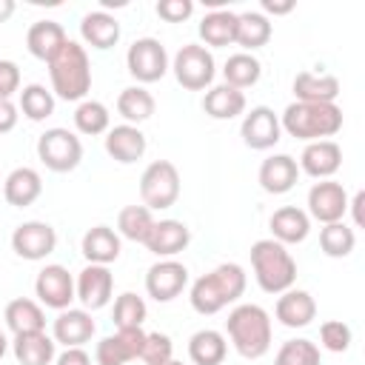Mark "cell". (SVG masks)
<instances>
[{
    "instance_id": "cell-1",
    "label": "cell",
    "mask_w": 365,
    "mask_h": 365,
    "mask_svg": "<svg viewBox=\"0 0 365 365\" xmlns=\"http://www.w3.org/2000/svg\"><path fill=\"white\" fill-rule=\"evenodd\" d=\"M245 285H248V277H245L242 265L222 262L214 271H208V274H202V277L194 279L188 299H191V308L197 314L211 317V314L222 311L225 305L237 302L245 294Z\"/></svg>"
},
{
    "instance_id": "cell-2",
    "label": "cell",
    "mask_w": 365,
    "mask_h": 365,
    "mask_svg": "<svg viewBox=\"0 0 365 365\" xmlns=\"http://www.w3.org/2000/svg\"><path fill=\"white\" fill-rule=\"evenodd\" d=\"M51 94L66 103H83L91 88V60L86 46L77 40H66L54 60H48Z\"/></svg>"
},
{
    "instance_id": "cell-3",
    "label": "cell",
    "mask_w": 365,
    "mask_h": 365,
    "mask_svg": "<svg viewBox=\"0 0 365 365\" xmlns=\"http://www.w3.org/2000/svg\"><path fill=\"white\" fill-rule=\"evenodd\" d=\"M228 339L242 359H259L271 348V317L262 305L242 302L225 319Z\"/></svg>"
},
{
    "instance_id": "cell-4",
    "label": "cell",
    "mask_w": 365,
    "mask_h": 365,
    "mask_svg": "<svg viewBox=\"0 0 365 365\" xmlns=\"http://www.w3.org/2000/svg\"><path fill=\"white\" fill-rule=\"evenodd\" d=\"M279 125L285 134L305 143L331 140L342 128V108L336 103H291L282 111Z\"/></svg>"
},
{
    "instance_id": "cell-5",
    "label": "cell",
    "mask_w": 365,
    "mask_h": 365,
    "mask_svg": "<svg viewBox=\"0 0 365 365\" xmlns=\"http://www.w3.org/2000/svg\"><path fill=\"white\" fill-rule=\"evenodd\" d=\"M251 268L265 294H282L297 282V259L277 240H257L251 245Z\"/></svg>"
},
{
    "instance_id": "cell-6",
    "label": "cell",
    "mask_w": 365,
    "mask_h": 365,
    "mask_svg": "<svg viewBox=\"0 0 365 365\" xmlns=\"http://www.w3.org/2000/svg\"><path fill=\"white\" fill-rule=\"evenodd\" d=\"M140 197L148 211L171 208L180 197V171L171 160H154L140 177Z\"/></svg>"
},
{
    "instance_id": "cell-7",
    "label": "cell",
    "mask_w": 365,
    "mask_h": 365,
    "mask_svg": "<svg viewBox=\"0 0 365 365\" xmlns=\"http://www.w3.org/2000/svg\"><path fill=\"white\" fill-rule=\"evenodd\" d=\"M37 157L40 163L48 168V171H57V174H66V171H74L83 160V143L74 131L68 128H46L40 137H37Z\"/></svg>"
},
{
    "instance_id": "cell-8",
    "label": "cell",
    "mask_w": 365,
    "mask_h": 365,
    "mask_svg": "<svg viewBox=\"0 0 365 365\" xmlns=\"http://www.w3.org/2000/svg\"><path fill=\"white\" fill-rule=\"evenodd\" d=\"M171 71L177 77V83L188 91H202V88H211L214 83V74H217V63H214V54L200 46V43H185L174 60H171Z\"/></svg>"
},
{
    "instance_id": "cell-9",
    "label": "cell",
    "mask_w": 365,
    "mask_h": 365,
    "mask_svg": "<svg viewBox=\"0 0 365 365\" xmlns=\"http://www.w3.org/2000/svg\"><path fill=\"white\" fill-rule=\"evenodd\" d=\"M125 66H128V74L137 83H157L171 68V60H168L165 46L157 37H140L128 46Z\"/></svg>"
},
{
    "instance_id": "cell-10",
    "label": "cell",
    "mask_w": 365,
    "mask_h": 365,
    "mask_svg": "<svg viewBox=\"0 0 365 365\" xmlns=\"http://www.w3.org/2000/svg\"><path fill=\"white\" fill-rule=\"evenodd\" d=\"M54 248H57V231H54L48 222H43V220L20 222V225L11 231V251H14L20 259L40 262V259H46Z\"/></svg>"
},
{
    "instance_id": "cell-11",
    "label": "cell",
    "mask_w": 365,
    "mask_h": 365,
    "mask_svg": "<svg viewBox=\"0 0 365 365\" xmlns=\"http://www.w3.org/2000/svg\"><path fill=\"white\" fill-rule=\"evenodd\" d=\"M240 137H242V143H245L248 148H254V151H268V148H274V145L282 140L279 117H277L274 108H268V106H254V108L242 117Z\"/></svg>"
},
{
    "instance_id": "cell-12",
    "label": "cell",
    "mask_w": 365,
    "mask_h": 365,
    "mask_svg": "<svg viewBox=\"0 0 365 365\" xmlns=\"http://www.w3.org/2000/svg\"><path fill=\"white\" fill-rule=\"evenodd\" d=\"M305 214L314 217L322 225L339 222L348 214V194H345L342 182H334V180L314 182L311 191H308V211Z\"/></svg>"
},
{
    "instance_id": "cell-13",
    "label": "cell",
    "mask_w": 365,
    "mask_h": 365,
    "mask_svg": "<svg viewBox=\"0 0 365 365\" xmlns=\"http://www.w3.org/2000/svg\"><path fill=\"white\" fill-rule=\"evenodd\" d=\"M34 294L37 299L46 305V308H54V311H66L71 308V302L77 299L74 297V279L68 274L66 265H46L37 279H34Z\"/></svg>"
},
{
    "instance_id": "cell-14",
    "label": "cell",
    "mask_w": 365,
    "mask_h": 365,
    "mask_svg": "<svg viewBox=\"0 0 365 365\" xmlns=\"http://www.w3.org/2000/svg\"><path fill=\"white\" fill-rule=\"evenodd\" d=\"M188 285V268L177 259H160L145 274V291L154 302H171L177 299Z\"/></svg>"
},
{
    "instance_id": "cell-15",
    "label": "cell",
    "mask_w": 365,
    "mask_h": 365,
    "mask_svg": "<svg viewBox=\"0 0 365 365\" xmlns=\"http://www.w3.org/2000/svg\"><path fill=\"white\" fill-rule=\"evenodd\" d=\"M143 342H145L143 328H117V334H108L97 342L94 359L97 365H125L131 359H140Z\"/></svg>"
},
{
    "instance_id": "cell-16",
    "label": "cell",
    "mask_w": 365,
    "mask_h": 365,
    "mask_svg": "<svg viewBox=\"0 0 365 365\" xmlns=\"http://www.w3.org/2000/svg\"><path fill=\"white\" fill-rule=\"evenodd\" d=\"M114 294V274L108 271V265H86L77 274L74 282V297L83 302L86 311H100L111 302Z\"/></svg>"
},
{
    "instance_id": "cell-17",
    "label": "cell",
    "mask_w": 365,
    "mask_h": 365,
    "mask_svg": "<svg viewBox=\"0 0 365 365\" xmlns=\"http://www.w3.org/2000/svg\"><path fill=\"white\" fill-rule=\"evenodd\" d=\"M97 325L91 319V311L86 308H66L57 314L54 325H51V339L66 345V348H83L91 336H94Z\"/></svg>"
},
{
    "instance_id": "cell-18",
    "label": "cell",
    "mask_w": 365,
    "mask_h": 365,
    "mask_svg": "<svg viewBox=\"0 0 365 365\" xmlns=\"http://www.w3.org/2000/svg\"><path fill=\"white\" fill-rule=\"evenodd\" d=\"M299 171H305L314 180H328L339 171L342 165V148L334 140H317V143H305L302 154H299Z\"/></svg>"
},
{
    "instance_id": "cell-19",
    "label": "cell",
    "mask_w": 365,
    "mask_h": 365,
    "mask_svg": "<svg viewBox=\"0 0 365 365\" xmlns=\"http://www.w3.org/2000/svg\"><path fill=\"white\" fill-rule=\"evenodd\" d=\"M188 242H191V231L182 220H160V222H154V228L143 245L160 259H174L180 251L188 248Z\"/></svg>"
},
{
    "instance_id": "cell-20",
    "label": "cell",
    "mask_w": 365,
    "mask_h": 365,
    "mask_svg": "<svg viewBox=\"0 0 365 365\" xmlns=\"http://www.w3.org/2000/svg\"><path fill=\"white\" fill-rule=\"evenodd\" d=\"M274 317L279 319V325L285 328H305L314 322L317 317V302L308 291L302 288H288L279 294L277 305H274Z\"/></svg>"
},
{
    "instance_id": "cell-21",
    "label": "cell",
    "mask_w": 365,
    "mask_h": 365,
    "mask_svg": "<svg viewBox=\"0 0 365 365\" xmlns=\"http://www.w3.org/2000/svg\"><path fill=\"white\" fill-rule=\"evenodd\" d=\"M145 148H148L145 134H143L137 125L123 123V125H114V128L106 131V154H108L111 160L123 163V165L143 160Z\"/></svg>"
},
{
    "instance_id": "cell-22",
    "label": "cell",
    "mask_w": 365,
    "mask_h": 365,
    "mask_svg": "<svg viewBox=\"0 0 365 365\" xmlns=\"http://www.w3.org/2000/svg\"><path fill=\"white\" fill-rule=\"evenodd\" d=\"M257 180L262 185V191H268V194H288L299 180V165L291 154H274V157L262 160Z\"/></svg>"
},
{
    "instance_id": "cell-23",
    "label": "cell",
    "mask_w": 365,
    "mask_h": 365,
    "mask_svg": "<svg viewBox=\"0 0 365 365\" xmlns=\"http://www.w3.org/2000/svg\"><path fill=\"white\" fill-rule=\"evenodd\" d=\"M66 40H68L66 37V29L57 20H37L26 31V48H29V54L37 57V60H43V63L54 60L57 51L66 46Z\"/></svg>"
},
{
    "instance_id": "cell-24",
    "label": "cell",
    "mask_w": 365,
    "mask_h": 365,
    "mask_svg": "<svg viewBox=\"0 0 365 365\" xmlns=\"http://www.w3.org/2000/svg\"><path fill=\"white\" fill-rule=\"evenodd\" d=\"M80 251L83 257L88 259V265H111L120 251H123V242H120V234L108 225H94L83 234V242H80Z\"/></svg>"
},
{
    "instance_id": "cell-25",
    "label": "cell",
    "mask_w": 365,
    "mask_h": 365,
    "mask_svg": "<svg viewBox=\"0 0 365 365\" xmlns=\"http://www.w3.org/2000/svg\"><path fill=\"white\" fill-rule=\"evenodd\" d=\"M40 194H43V180H40V174H37L34 168H29V165L14 168V171L3 180V197H6V202L14 205V208H26V205L37 202Z\"/></svg>"
},
{
    "instance_id": "cell-26",
    "label": "cell",
    "mask_w": 365,
    "mask_h": 365,
    "mask_svg": "<svg viewBox=\"0 0 365 365\" xmlns=\"http://www.w3.org/2000/svg\"><path fill=\"white\" fill-rule=\"evenodd\" d=\"M271 240L282 242V245H294V242H302L311 231V217L297 208V205H282L271 214Z\"/></svg>"
},
{
    "instance_id": "cell-27",
    "label": "cell",
    "mask_w": 365,
    "mask_h": 365,
    "mask_svg": "<svg viewBox=\"0 0 365 365\" xmlns=\"http://www.w3.org/2000/svg\"><path fill=\"white\" fill-rule=\"evenodd\" d=\"M80 37L91 46V48H100V51H106V48H111V46H117V40H120V23H117V17L114 14H108V11H88V14H83V20H80Z\"/></svg>"
},
{
    "instance_id": "cell-28",
    "label": "cell",
    "mask_w": 365,
    "mask_h": 365,
    "mask_svg": "<svg viewBox=\"0 0 365 365\" xmlns=\"http://www.w3.org/2000/svg\"><path fill=\"white\" fill-rule=\"evenodd\" d=\"M202 111L211 120H234V117L245 114V94L228 83L211 86L202 97Z\"/></svg>"
},
{
    "instance_id": "cell-29",
    "label": "cell",
    "mask_w": 365,
    "mask_h": 365,
    "mask_svg": "<svg viewBox=\"0 0 365 365\" xmlns=\"http://www.w3.org/2000/svg\"><path fill=\"white\" fill-rule=\"evenodd\" d=\"M297 103H334L339 97V80L334 74H314L299 71L294 77Z\"/></svg>"
},
{
    "instance_id": "cell-30",
    "label": "cell",
    "mask_w": 365,
    "mask_h": 365,
    "mask_svg": "<svg viewBox=\"0 0 365 365\" xmlns=\"http://www.w3.org/2000/svg\"><path fill=\"white\" fill-rule=\"evenodd\" d=\"M54 348L57 342L46 331H31V334H17L11 342V351L20 365H51L54 362Z\"/></svg>"
},
{
    "instance_id": "cell-31",
    "label": "cell",
    "mask_w": 365,
    "mask_h": 365,
    "mask_svg": "<svg viewBox=\"0 0 365 365\" xmlns=\"http://www.w3.org/2000/svg\"><path fill=\"white\" fill-rule=\"evenodd\" d=\"M9 331L17 336V334H31V331H46V314L43 308L29 299V297H17L6 305V314H3Z\"/></svg>"
},
{
    "instance_id": "cell-32",
    "label": "cell",
    "mask_w": 365,
    "mask_h": 365,
    "mask_svg": "<svg viewBox=\"0 0 365 365\" xmlns=\"http://www.w3.org/2000/svg\"><path fill=\"white\" fill-rule=\"evenodd\" d=\"M200 40L211 48H222V46H231L234 37H237V14L228 11V9H217V11H208L202 20H200Z\"/></svg>"
},
{
    "instance_id": "cell-33",
    "label": "cell",
    "mask_w": 365,
    "mask_h": 365,
    "mask_svg": "<svg viewBox=\"0 0 365 365\" xmlns=\"http://www.w3.org/2000/svg\"><path fill=\"white\" fill-rule=\"evenodd\" d=\"M271 34H274L271 20L262 11H242V14H237V37H234V43L242 46L248 54L262 48V46H268Z\"/></svg>"
},
{
    "instance_id": "cell-34",
    "label": "cell",
    "mask_w": 365,
    "mask_h": 365,
    "mask_svg": "<svg viewBox=\"0 0 365 365\" xmlns=\"http://www.w3.org/2000/svg\"><path fill=\"white\" fill-rule=\"evenodd\" d=\"M225 354H228V342L214 328H202L188 339V356L194 365H222Z\"/></svg>"
},
{
    "instance_id": "cell-35",
    "label": "cell",
    "mask_w": 365,
    "mask_h": 365,
    "mask_svg": "<svg viewBox=\"0 0 365 365\" xmlns=\"http://www.w3.org/2000/svg\"><path fill=\"white\" fill-rule=\"evenodd\" d=\"M154 108H157V103H154L151 91H145L143 86H128V88H123L120 97H117V111H120V117H123L128 125L145 123V120L154 114Z\"/></svg>"
},
{
    "instance_id": "cell-36",
    "label": "cell",
    "mask_w": 365,
    "mask_h": 365,
    "mask_svg": "<svg viewBox=\"0 0 365 365\" xmlns=\"http://www.w3.org/2000/svg\"><path fill=\"white\" fill-rule=\"evenodd\" d=\"M259 74H262V66H259V60H257L254 54H248V51L231 54V57L225 60V66H222L225 83L234 86V88H240V91L257 86V83H259Z\"/></svg>"
},
{
    "instance_id": "cell-37",
    "label": "cell",
    "mask_w": 365,
    "mask_h": 365,
    "mask_svg": "<svg viewBox=\"0 0 365 365\" xmlns=\"http://www.w3.org/2000/svg\"><path fill=\"white\" fill-rule=\"evenodd\" d=\"M154 217L145 205H125L117 217V234L131 240V242H145L151 228H154Z\"/></svg>"
},
{
    "instance_id": "cell-38",
    "label": "cell",
    "mask_w": 365,
    "mask_h": 365,
    "mask_svg": "<svg viewBox=\"0 0 365 365\" xmlns=\"http://www.w3.org/2000/svg\"><path fill=\"white\" fill-rule=\"evenodd\" d=\"M20 111L31 123H43L46 117L54 114V94L43 83H29L20 91Z\"/></svg>"
},
{
    "instance_id": "cell-39",
    "label": "cell",
    "mask_w": 365,
    "mask_h": 365,
    "mask_svg": "<svg viewBox=\"0 0 365 365\" xmlns=\"http://www.w3.org/2000/svg\"><path fill=\"white\" fill-rule=\"evenodd\" d=\"M74 125L80 134L97 137V134H106L111 128V114L100 100H83L74 108Z\"/></svg>"
},
{
    "instance_id": "cell-40",
    "label": "cell",
    "mask_w": 365,
    "mask_h": 365,
    "mask_svg": "<svg viewBox=\"0 0 365 365\" xmlns=\"http://www.w3.org/2000/svg\"><path fill=\"white\" fill-rule=\"evenodd\" d=\"M354 245H356V234H354V228L345 225L342 220L322 225V231H319V248H322L325 257L342 259V257H348V254L354 251Z\"/></svg>"
},
{
    "instance_id": "cell-41",
    "label": "cell",
    "mask_w": 365,
    "mask_h": 365,
    "mask_svg": "<svg viewBox=\"0 0 365 365\" xmlns=\"http://www.w3.org/2000/svg\"><path fill=\"white\" fill-rule=\"evenodd\" d=\"M145 317H148L145 299L137 297L134 291H125V294H120V297L114 299V314H111V319H114L117 328H143Z\"/></svg>"
},
{
    "instance_id": "cell-42",
    "label": "cell",
    "mask_w": 365,
    "mask_h": 365,
    "mask_svg": "<svg viewBox=\"0 0 365 365\" xmlns=\"http://www.w3.org/2000/svg\"><path fill=\"white\" fill-rule=\"evenodd\" d=\"M274 365H319V348L311 339H288L279 345Z\"/></svg>"
},
{
    "instance_id": "cell-43",
    "label": "cell",
    "mask_w": 365,
    "mask_h": 365,
    "mask_svg": "<svg viewBox=\"0 0 365 365\" xmlns=\"http://www.w3.org/2000/svg\"><path fill=\"white\" fill-rule=\"evenodd\" d=\"M140 359H143L145 365H163V362L174 359V342H171V336H168V334H160V331L145 334Z\"/></svg>"
},
{
    "instance_id": "cell-44",
    "label": "cell",
    "mask_w": 365,
    "mask_h": 365,
    "mask_svg": "<svg viewBox=\"0 0 365 365\" xmlns=\"http://www.w3.org/2000/svg\"><path fill=\"white\" fill-rule=\"evenodd\" d=\"M351 339H354V334H351V328L342 319H328V322L319 325V342H322V348H328L334 354L348 351Z\"/></svg>"
},
{
    "instance_id": "cell-45",
    "label": "cell",
    "mask_w": 365,
    "mask_h": 365,
    "mask_svg": "<svg viewBox=\"0 0 365 365\" xmlns=\"http://www.w3.org/2000/svg\"><path fill=\"white\" fill-rule=\"evenodd\" d=\"M157 14L165 23H182L194 14V3L191 0H160L157 3Z\"/></svg>"
},
{
    "instance_id": "cell-46",
    "label": "cell",
    "mask_w": 365,
    "mask_h": 365,
    "mask_svg": "<svg viewBox=\"0 0 365 365\" xmlns=\"http://www.w3.org/2000/svg\"><path fill=\"white\" fill-rule=\"evenodd\" d=\"M20 91V68L14 60H0V100H11Z\"/></svg>"
},
{
    "instance_id": "cell-47",
    "label": "cell",
    "mask_w": 365,
    "mask_h": 365,
    "mask_svg": "<svg viewBox=\"0 0 365 365\" xmlns=\"http://www.w3.org/2000/svg\"><path fill=\"white\" fill-rule=\"evenodd\" d=\"M20 108L11 103V100H0V134H9L14 125H17V114Z\"/></svg>"
},
{
    "instance_id": "cell-48",
    "label": "cell",
    "mask_w": 365,
    "mask_h": 365,
    "mask_svg": "<svg viewBox=\"0 0 365 365\" xmlns=\"http://www.w3.org/2000/svg\"><path fill=\"white\" fill-rule=\"evenodd\" d=\"M54 365H91V356L83 348H66L60 356H54Z\"/></svg>"
},
{
    "instance_id": "cell-49",
    "label": "cell",
    "mask_w": 365,
    "mask_h": 365,
    "mask_svg": "<svg viewBox=\"0 0 365 365\" xmlns=\"http://www.w3.org/2000/svg\"><path fill=\"white\" fill-rule=\"evenodd\" d=\"M362 205H365V191H356V194H354V200H348V211H351V217H354V225H356V228H362V225H365Z\"/></svg>"
},
{
    "instance_id": "cell-50",
    "label": "cell",
    "mask_w": 365,
    "mask_h": 365,
    "mask_svg": "<svg viewBox=\"0 0 365 365\" xmlns=\"http://www.w3.org/2000/svg\"><path fill=\"white\" fill-rule=\"evenodd\" d=\"M262 11L265 14H288V11H294V0H285V3H277V0H262Z\"/></svg>"
},
{
    "instance_id": "cell-51",
    "label": "cell",
    "mask_w": 365,
    "mask_h": 365,
    "mask_svg": "<svg viewBox=\"0 0 365 365\" xmlns=\"http://www.w3.org/2000/svg\"><path fill=\"white\" fill-rule=\"evenodd\" d=\"M14 14V0H0V23H6Z\"/></svg>"
},
{
    "instance_id": "cell-52",
    "label": "cell",
    "mask_w": 365,
    "mask_h": 365,
    "mask_svg": "<svg viewBox=\"0 0 365 365\" xmlns=\"http://www.w3.org/2000/svg\"><path fill=\"white\" fill-rule=\"evenodd\" d=\"M6 351H9V339H6V334H3V328H0V359H3Z\"/></svg>"
},
{
    "instance_id": "cell-53",
    "label": "cell",
    "mask_w": 365,
    "mask_h": 365,
    "mask_svg": "<svg viewBox=\"0 0 365 365\" xmlns=\"http://www.w3.org/2000/svg\"><path fill=\"white\" fill-rule=\"evenodd\" d=\"M163 365H182V362H177V359H168V362H163Z\"/></svg>"
}]
</instances>
